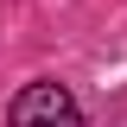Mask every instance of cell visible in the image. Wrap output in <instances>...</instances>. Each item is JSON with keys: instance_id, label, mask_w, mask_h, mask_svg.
Here are the masks:
<instances>
[{"instance_id": "6da1fadb", "label": "cell", "mask_w": 127, "mask_h": 127, "mask_svg": "<svg viewBox=\"0 0 127 127\" xmlns=\"http://www.w3.org/2000/svg\"><path fill=\"white\" fill-rule=\"evenodd\" d=\"M6 121L13 127H83V114H76V102H70L64 83H32V89L13 95Z\"/></svg>"}]
</instances>
